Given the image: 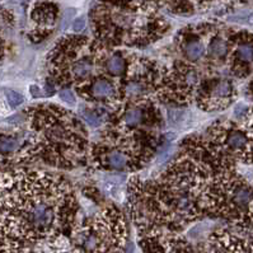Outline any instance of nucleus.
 Here are the masks:
<instances>
[{"instance_id": "obj_14", "label": "nucleus", "mask_w": 253, "mask_h": 253, "mask_svg": "<svg viewBox=\"0 0 253 253\" xmlns=\"http://www.w3.org/2000/svg\"><path fill=\"white\" fill-rule=\"evenodd\" d=\"M229 66L235 75L248 74V67L253 63V36L246 32L235 34L232 40L229 55Z\"/></svg>"}, {"instance_id": "obj_21", "label": "nucleus", "mask_w": 253, "mask_h": 253, "mask_svg": "<svg viewBox=\"0 0 253 253\" xmlns=\"http://www.w3.org/2000/svg\"><path fill=\"white\" fill-rule=\"evenodd\" d=\"M248 113V107L244 106V104H238V106L235 107L234 110V116L237 119H244V117L247 116Z\"/></svg>"}, {"instance_id": "obj_10", "label": "nucleus", "mask_w": 253, "mask_h": 253, "mask_svg": "<svg viewBox=\"0 0 253 253\" xmlns=\"http://www.w3.org/2000/svg\"><path fill=\"white\" fill-rule=\"evenodd\" d=\"M140 235L144 253H196V248L177 230L154 228Z\"/></svg>"}, {"instance_id": "obj_4", "label": "nucleus", "mask_w": 253, "mask_h": 253, "mask_svg": "<svg viewBox=\"0 0 253 253\" xmlns=\"http://www.w3.org/2000/svg\"><path fill=\"white\" fill-rule=\"evenodd\" d=\"M111 51L107 45L84 36H65L58 41L47 56L51 82L74 89L99 75H108L106 61Z\"/></svg>"}, {"instance_id": "obj_16", "label": "nucleus", "mask_w": 253, "mask_h": 253, "mask_svg": "<svg viewBox=\"0 0 253 253\" xmlns=\"http://www.w3.org/2000/svg\"><path fill=\"white\" fill-rule=\"evenodd\" d=\"M128 63L121 54H110L106 61L107 74L115 79H124L127 71Z\"/></svg>"}, {"instance_id": "obj_7", "label": "nucleus", "mask_w": 253, "mask_h": 253, "mask_svg": "<svg viewBox=\"0 0 253 253\" xmlns=\"http://www.w3.org/2000/svg\"><path fill=\"white\" fill-rule=\"evenodd\" d=\"M70 243L76 253H124L127 246V225L116 206H106L73 226Z\"/></svg>"}, {"instance_id": "obj_1", "label": "nucleus", "mask_w": 253, "mask_h": 253, "mask_svg": "<svg viewBox=\"0 0 253 253\" xmlns=\"http://www.w3.org/2000/svg\"><path fill=\"white\" fill-rule=\"evenodd\" d=\"M78 201L60 174L0 169V253H26L74 226Z\"/></svg>"}, {"instance_id": "obj_13", "label": "nucleus", "mask_w": 253, "mask_h": 253, "mask_svg": "<svg viewBox=\"0 0 253 253\" xmlns=\"http://www.w3.org/2000/svg\"><path fill=\"white\" fill-rule=\"evenodd\" d=\"M196 253H253V239L219 229L208 235Z\"/></svg>"}, {"instance_id": "obj_12", "label": "nucleus", "mask_w": 253, "mask_h": 253, "mask_svg": "<svg viewBox=\"0 0 253 253\" xmlns=\"http://www.w3.org/2000/svg\"><path fill=\"white\" fill-rule=\"evenodd\" d=\"M30 132L28 128L0 127V163L21 164L26 163Z\"/></svg>"}, {"instance_id": "obj_11", "label": "nucleus", "mask_w": 253, "mask_h": 253, "mask_svg": "<svg viewBox=\"0 0 253 253\" xmlns=\"http://www.w3.org/2000/svg\"><path fill=\"white\" fill-rule=\"evenodd\" d=\"M235 97L232 82L224 78H206L198 88L195 102L204 111H223L230 106Z\"/></svg>"}, {"instance_id": "obj_9", "label": "nucleus", "mask_w": 253, "mask_h": 253, "mask_svg": "<svg viewBox=\"0 0 253 253\" xmlns=\"http://www.w3.org/2000/svg\"><path fill=\"white\" fill-rule=\"evenodd\" d=\"M205 136L224 156L233 160L253 162V144L246 130L233 122H217Z\"/></svg>"}, {"instance_id": "obj_23", "label": "nucleus", "mask_w": 253, "mask_h": 253, "mask_svg": "<svg viewBox=\"0 0 253 253\" xmlns=\"http://www.w3.org/2000/svg\"><path fill=\"white\" fill-rule=\"evenodd\" d=\"M75 14V9H66L64 13V19H63V30L69 26V23L71 22V18H73V15Z\"/></svg>"}, {"instance_id": "obj_15", "label": "nucleus", "mask_w": 253, "mask_h": 253, "mask_svg": "<svg viewBox=\"0 0 253 253\" xmlns=\"http://www.w3.org/2000/svg\"><path fill=\"white\" fill-rule=\"evenodd\" d=\"M210 30L211 28L209 27L208 37L210 33ZM202 36H204V27L197 28L196 31L183 30L178 36L177 45L180 47L182 56L189 63H195V61L201 60L202 58H206L208 37H206V40H204Z\"/></svg>"}, {"instance_id": "obj_22", "label": "nucleus", "mask_w": 253, "mask_h": 253, "mask_svg": "<svg viewBox=\"0 0 253 253\" xmlns=\"http://www.w3.org/2000/svg\"><path fill=\"white\" fill-rule=\"evenodd\" d=\"M86 27V18L84 17H79V18L74 19L73 22V30L74 32H80Z\"/></svg>"}, {"instance_id": "obj_25", "label": "nucleus", "mask_w": 253, "mask_h": 253, "mask_svg": "<svg viewBox=\"0 0 253 253\" xmlns=\"http://www.w3.org/2000/svg\"><path fill=\"white\" fill-rule=\"evenodd\" d=\"M248 219H250L251 223L253 224V200L250 205V209H248Z\"/></svg>"}, {"instance_id": "obj_20", "label": "nucleus", "mask_w": 253, "mask_h": 253, "mask_svg": "<svg viewBox=\"0 0 253 253\" xmlns=\"http://www.w3.org/2000/svg\"><path fill=\"white\" fill-rule=\"evenodd\" d=\"M59 95H60L61 101H64V103L69 104V106H73V104L75 103V95H74L73 89L70 88L61 89Z\"/></svg>"}, {"instance_id": "obj_24", "label": "nucleus", "mask_w": 253, "mask_h": 253, "mask_svg": "<svg viewBox=\"0 0 253 253\" xmlns=\"http://www.w3.org/2000/svg\"><path fill=\"white\" fill-rule=\"evenodd\" d=\"M31 95H33L34 98L41 97V89L38 88L37 86H32V87H31Z\"/></svg>"}, {"instance_id": "obj_3", "label": "nucleus", "mask_w": 253, "mask_h": 253, "mask_svg": "<svg viewBox=\"0 0 253 253\" xmlns=\"http://www.w3.org/2000/svg\"><path fill=\"white\" fill-rule=\"evenodd\" d=\"M30 132L26 163L40 159L60 169H73L89 162L92 144L82 117L58 104L42 103L25 112Z\"/></svg>"}, {"instance_id": "obj_2", "label": "nucleus", "mask_w": 253, "mask_h": 253, "mask_svg": "<svg viewBox=\"0 0 253 253\" xmlns=\"http://www.w3.org/2000/svg\"><path fill=\"white\" fill-rule=\"evenodd\" d=\"M159 180L196 202L204 217L224 218L235 224L250 221L253 190L206 136H190L180 154L167 165Z\"/></svg>"}, {"instance_id": "obj_17", "label": "nucleus", "mask_w": 253, "mask_h": 253, "mask_svg": "<svg viewBox=\"0 0 253 253\" xmlns=\"http://www.w3.org/2000/svg\"><path fill=\"white\" fill-rule=\"evenodd\" d=\"M56 13L58 9L55 5H41L34 10L33 19L38 27L43 28V31H47L55 25Z\"/></svg>"}, {"instance_id": "obj_19", "label": "nucleus", "mask_w": 253, "mask_h": 253, "mask_svg": "<svg viewBox=\"0 0 253 253\" xmlns=\"http://www.w3.org/2000/svg\"><path fill=\"white\" fill-rule=\"evenodd\" d=\"M185 116H186V112L181 110V108H176L174 107V108H169L168 110V121L173 126L178 125V124L185 121Z\"/></svg>"}, {"instance_id": "obj_18", "label": "nucleus", "mask_w": 253, "mask_h": 253, "mask_svg": "<svg viewBox=\"0 0 253 253\" xmlns=\"http://www.w3.org/2000/svg\"><path fill=\"white\" fill-rule=\"evenodd\" d=\"M4 93H5L6 101H8V103H9V106L12 107V108H17V107H19L23 102H25L23 95H19L18 92L12 91V89H5Z\"/></svg>"}, {"instance_id": "obj_6", "label": "nucleus", "mask_w": 253, "mask_h": 253, "mask_svg": "<svg viewBox=\"0 0 253 253\" xmlns=\"http://www.w3.org/2000/svg\"><path fill=\"white\" fill-rule=\"evenodd\" d=\"M92 22L98 41L107 46L145 47L164 32V25L158 19L120 6L98 9Z\"/></svg>"}, {"instance_id": "obj_5", "label": "nucleus", "mask_w": 253, "mask_h": 253, "mask_svg": "<svg viewBox=\"0 0 253 253\" xmlns=\"http://www.w3.org/2000/svg\"><path fill=\"white\" fill-rule=\"evenodd\" d=\"M162 144L158 135L128 134L106 126L99 141L92 145L89 162L102 171L134 172L147 165Z\"/></svg>"}, {"instance_id": "obj_8", "label": "nucleus", "mask_w": 253, "mask_h": 253, "mask_svg": "<svg viewBox=\"0 0 253 253\" xmlns=\"http://www.w3.org/2000/svg\"><path fill=\"white\" fill-rule=\"evenodd\" d=\"M205 76L189 61H176L171 66H160L156 97L163 102L187 104L195 101Z\"/></svg>"}]
</instances>
